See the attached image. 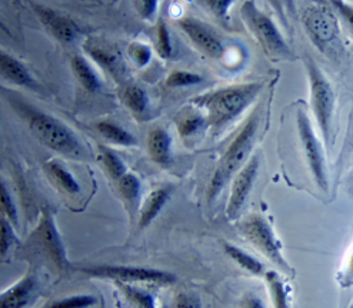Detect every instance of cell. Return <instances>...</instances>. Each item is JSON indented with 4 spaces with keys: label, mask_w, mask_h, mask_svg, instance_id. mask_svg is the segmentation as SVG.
Returning a JSON list of instances; mask_svg holds the SVG:
<instances>
[{
    "label": "cell",
    "mask_w": 353,
    "mask_h": 308,
    "mask_svg": "<svg viewBox=\"0 0 353 308\" xmlns=\"http://www.w3.org/2000/svg\"><path fill=\"white\" fill-rule=\"evenodd\" d=\"M262 82H246L205 92L190 99V105L203 112L213 135L223 132L259 98Z\"/></svg>",
    "instance_id": "cell-1"
},
{
    "label": "cell",
    "mask_w": 353,
    "mask_h": 308,
    "mask_svg": "<svg viewBox=\"0 0 353 308\" xmlns=\"http://www.w3.org/2000/svg\"><path fill=\"white\" fill-rule=\"evenodd\" d=\"M14 110L21 115L39 142L49 149L69 158H82L85 149L76 133L61 119L23 102L19 98H8Z\"/></svg>",
    "instance_id": "cell-2"
},
{
    "label": "cell",
    "mask_w": 353,
    "mask_h": 308,
    "mask_svg": "<svg viewBox=\"0 0 353 308\" xmlns=\"http://www.w3.org/2000/svg\"><path fill=\"white\" fill-rule=\"evenodd\" d=\"M259 125H261V108L254 109L250 113V117L246 119L242 129L230 142V145L222 155L216 169H214V174L210 180L209 189H208L209 204L218 200L225 186L230 184L232 178L238 174V172L243 168V165L253 155L252 152L258 139Z\"/></svg>",
    "instance_id": "cell-3"
},
{
    "label": "cell",
    "mask_w": 353,
    "mask_h": 308,
    "mask_svg": "<svg viewBox=\"0 0 353 308\" xmlns=\"http://www.w3.org/2000/svg\"><path fill=\"white\" fill-rule=\"evenodd\" d=\"M299 19L309 41L319 52L329 59L342 55V25L330 3L312 2L302 8Z\"/></svg>",
    "instance_id": "cell-4"
},
{
    "label": "cell",
    "mask_w": 353,
    "mask_h": 308,
    "mask_svg": "<svg viewBox=\"0 0 353 308\" xmlns=\"http://www.w3.org/2000/svg\"><path fill=\"white\" fill-rule=\"evenodd\" d=\"M239 13L245 28L272 62L296 61L295 52L286 42L276 22L258 6L256 0H245Z\"/></svg>",
    "instance_id": "cell-5"
},
{
    "label": "cell",
    "mask_w": 353,
    "mask_h": 308,
    "mask_svg": "<svg viewBox=\"0 0 353 308\" xmlns=\"http://www.w3.org/2000/svg\"><path fill=\"white\" fill-rule=\"evenodd\" d=\"M303 64L309 81L310 110L321 132L323 145L326 149H329L332 144V124L336 104L335 90H333L327 76L323 73L315 59H312L310 56H305Z\"/></svg>",
    "instance_id": "cell-6"
},
{
    "label": "cell",
    "mask_w": 353,
    "mask_h": 308,
    "mask_svg": "<svg viewBox=\"0 0 353 308\" xmlns=\"http://www.w3.org/2000/svg\"><path fill=\"white\" fill-rule=\"evenodd\" d=\"M242 237L258 251L276 265L286 276H293V268L283 254V245L270 222L261 214H250L238 224Z\"/></svg>",
    "instance_id": "cell-7"
},
{
    "label": "cell",
    "mask_w": 353,
    "mask_h": 308,
    "mask_svg": "<svg viewBox=\"0 0 353 308\" xmlns=\"http://www.w3.org/2000/svg\"><path fill=\"white\" fill-rule=\"evenodd\" d=\"M296 128L301 149L306 165L309 168L312 180L315 181L316 186L321 191L329 192V171L325 152L326 148L323 145L322 138L318 137L310 118L307 117L306 110L302 106L296 109Z\"/></svg>",
    "instance_id": "cell-8"
},
{
    "label": "cell",
    "mask_w": 353,
    "mask_h": 308,
    "mask_svg": "<svg viewBox=\"0 0 353 308\" xmlns=\"http://www.w3.org/2000/svg\"><path fill=\"white\" fill-rule=\"evenodd\" d=\"M79 271L90 278L108 280L125 284H150L170 285L176 282V276L158 268L134 267V265H92L79 268Z\"/></svg>",
    "instance_id": "cell-9"
},
{
    "label": "cell",
    "mask_w": 353,
    "mask_h": 308,
    "mask_svg": "<svg viewBox=\"0 0 353 308\" xmlns=\"http://www.w3.org/2000/svg\"><path fill=\"white\" fill-rule=\"evenodd\" d=\"M32 245L41 253L49 262L53 264L61 271L69 268V260L66 256V249L62 241V235L54 224L53 215L49 209L43 208L41 220H39L36 228L30 235Z\"/></svg>",
    "instance_id": "cell-10"
},
{
    "label": "cell",
    "mask_w": 353,
    "mask_h": 308,
    "mask_svg": "<svg viewBox=\"0 0 353 308\" xmlns=\"http://www.w3.org/2000/svg\"><path fill=\"white\" fill-rule=\"evenodd\" d=\"M261 169V153H253L250 160L230 181V192L226 204V217L229 221H236L250 197V192L258 180Z\"/></svg>",
    "instance_id": "cell-11"
},
{
    "label": "cell",
    "mask_w": 353,
    "mask_h": 308,
    "mask_svg": "<svg viewBox=\"0 0 353 308\" xmlns=\"http://www.w3.org/2000/svg\"><path fill=\"white\" fill-rule=\"evenodd\" d=\"M179 29L186 35L192 45L205 56L221 61L226 55V44L223 37L208 23L193 16H185L178 21Z\"/></svg>",
    "instance_id": "cell-12"
},
{
    "label": "cell",
    "mask_w": 353,
    "mask_h": 308,
    "mask_svg": "<svg viewBox=\"0 0 353 308\" xmlns=\"http://www.w3.org/2000/svg\"><path fill=\"white\" fill-rule=\"evenodd\" d=\"M32 10L34 12L39 22L54 37L56 41L65 45L74 44L81 36V29L74 21L66 15L57 12L54 9L46 8L43 5L32 3Z\"/></svg>",
    "instance_id": "cell-13"
},
{
    "label": "cell",
    "mask_w": 353,
    "mask_h": 308,
    "mask_svg": "<svg viewBox=\"0 0 353 308\" xmlns=\"http://www.w3.org/2000/svg\"><path fill=\"white\" fill-rule=\"evenodd\" d=\"M37 291V277L29 271L0 293V308H26L36 298Z\"/></svg>",
    "instance_id": "cell-14"
},
{
    "label": "cell",
    "mask_w": 353,
    "mask_h": 308,
    "mask_svg": "<svg viewBox=\"0 0 353 308\" xmlns=\"http://www.w3.org/2000/svg\"><path fill=\"white\" fill-rule=\"evenodd\" d=\"M85 52L90 59L102 68L108 75H110L116 81H123L126 76V65L121 53H117L113 48L101 45L96 42H88L85 45Z\"/></svg>",
    "instance_id": "cell-15"
},
{
    "label": "cell",
    "mask_w": 353,
    "mask_h": 308,
    "mask_svg": "<svg viewBox=\"0 0 353 308\" xmlns=\"http://www.w3.org/2000/svg\"><path fill=\"white\" fill-rule=\"evenodd\" d=\"M172 194L173 186L170 185H162L149 192L145 200L141 202L139 211H137V213H139V222H137L139 229L148 228L156 218H158V215L162 213V209L168 205Z\"/></svg>",
    "instance_id": "cell-16"
},
{
    "label": "cell",
    "mask_w": 353,
    "mask_h": 308,
    "mask_svg": "<svg viewBox=\"0 0 353 308\" xmlns=\"http://www.w3.org/2000/svg\"><path fill=\"white\" fill-rule=\"evenodd\" d=\"M0 78L14 86L33 90L37 89V84L29 69L14 56L2 49H0Z\"/></svg>",
    "instance_id": "cell-17"
},
{
    "label": "cell",
    "mask_w": 353,
    "mask_h": 308,
    "mask_svg": "<svg viewBox=\"0 0 353 308\" xmlns=\"http://www.w3.org/2000/svg\"><path fill=\"white\" fill-rule=\"evenodd\" d=\"M172 135L163 126H154L148 133V153L149 158L159 166H169L173 161Z\"/></svg>",
    "instance_id": "cell-18"
},
{
    "label": "cell",
    "mask_w": 353,
    "mask_h": 308,
    "mask_svg": "<svg viewBox=\"0 0 353 308\" xmlns=\"http://www.w3.org/2000/svg\"><path fill=\"white\" fill-rule=\"evenodd\" d=\"M45 174L54 186L68 195L81 194V184L73 177L72 172L57 160H49L43 165Z\"/></svg>",
    "instance_id": "cell-19"
},
{
    "label": "cell",
    "mask_w": 353,
    "mask_h": 308,
    "mask_svg": "<svg viewBox=\"0 0 353 308\" xmlns=\"http://www.w3.org/2000/svg\"><path fill=\"white\" fill-rule=\"evenodd\" d=\"M70 68L74 78L85 90L90 93H96L102 89V79L99 73H97L94 66L86 59L85 56L73 55V57L70 59Z\"/></svg>",
    "instance_id": "cell-20"
},
{
    "label": "cell",
    "mask_w": 353,
    "mask_h": 308,
    "mask_svg": "<svg viewBox=\"0 0 353 308\" xmlns=\"http://www.w3.org/2000/svg\"><path fill=\"white\" fill-rule=\"evenodd\" d=\"M269 296L274 308H292V290L282 274L274 269H268L263 274Z\"/></svg>",
    "instance_id": "cell-21"
},
{
    "label": "cell",
    "mask_w": 353,
    "mask_h": 308,
    "mask_svg": "<svg viewBox=\"0 0 353 308\" xmlns=\"http://www.w3.org/2000/svg\"><path fill=\"white\" fill-rule=\"evenodd\" d=\"M96 131L101 133V137L112 145L133 148L137 146V139L133 133L125 129L122 125H117L112 121H101L96 124Z\"/></svg>",
    "instance_id": "cell-22"
},
{
    "label": "cell",
    "mask_w": 353,
    "mask_h": 308,
    "mask_svg": "<svg viewBox=\"0 0 353 308\" xmlns=\"http://www.w3.org/2000/svg\"><path fill=\"white\" fill-rule=\"evenodd\" d=\"M223 249H225V254L233 262H236L242 269H245L246 273L256 277H261V276L263 277V274L266 273L265 265L256 257H253L249 253L243 251L242 248L233 245L230 242H223Z\"/></svg>",
    "instance_id": "cell-23"
},
{
    "label": "cell",
    "mask_w": 353,
    "mask_h": 308,
    "mask_svg": "<svg viewBox=\"0 0 353 308\" xmlns=\"http://www.w3.org/2000/svg\"><path fill=\"white\" fill-rule=\"evenodd\" d=\"M122 297L130 308H159L156 297L143 288H139L136 284L116 282Z\"/></svg>",
    "instance_id": "cell-24"
},
{
    "label": "cell",
    "mask_w": 353,
    "mask_h": 308,
    "mask_svg": "<svg viewBox=\"0 0 353 308\" xmlns=\"http://www.w3.org/2000/svg\"><path fill=\"white\" fill-rule=\"evenodd\" d=\"M193 110L183 115L176 122V128H178V132L181 135L182 139H190L198 137L199 133L205 132L208 128V121L206 117L203 115L202 110H199L198 108L192 106Z\"/></svg>",
    "instance_id": "cell-25"
},
{
    "label": "cell",
    "mask_w": 353,
    "mask_h": 308,
    "mask_svg": "<svg viewBox=\"0 0 353 308\" xmlns=\"http://www.w3.org/2000/svg\"><path fill=\"white\" fill-rule=\"evenodd\" d=\"M122 102L125 106L137 117H142L150 105V99L148 92L139 85H128L122 90Z\"/></svg>",
    "instance_id": "cell-26"
},
{
    "label": "cell",
    "mask_w": 353,
    "mask_h": 308,
    "mask_svg": "<svg viewBox=\"0 0 353 308\" xmlns=\"http://www.w3.org/2000/svg\"><path fill=\"white\" fill-rule=\"evenodd\" d=\"M117 188H119L121 195L126 201V204L133 209L139 211L142 197V182L139 177L128 171L126 174L117 181Z\"/></svg>",
    "instance_id": "cell-27"
},
{
    "label": "cell",
    "mask_w": 353,
    "mask_h": 308,
    "mask_svg": "<svg viewBox=\"0 0 353 308\" xmlns=\"http://www.w3.org/2000/svg\"><path fill=\"white\" fill-rule=\"evenodd\" d=\"M99 157H101V161H102L106 172L109 174V177L112 180H114L116 182L119 181L128 172V166L123 162V160L109 146H106V145L99 146Z\"/></svg>",
    "instance_id": "cell-28"
},
{
    "label": "cell",
    "mask_w": 353,
    "mask_h": 308,
    "mask_svg": "<svg viewBox=\"0 0 353 308\" xmlns=\"http://www.w3.org/2000/svg\"><path fill=\"white\" fill-rule=\"evenodd\" d=\"M97 304V297L92 294H74L48 301L41 308H92Z\"/></svg>",
    "instance_id": "cell-29"
},
{
    "label": "cell",
    "mask_w": 353,
    "mask_h": 308,
    "mask_svg": "<svg viewBox=\"0 0 353 308\" xmlns=\"http://www.w3.org/2000/svg\"><path fill=\"white\" fill-rule=\"evenodd\" d=\"M203 81H205L203 76L199 73L183 70V69H176L168 75L165 85L166 88H170V89H182V88L201 85Z\"/></svg>",
    "instance_id": "cell-30"
},
{
    "label": "cell",
    "mask_w": 353,
    "mask_h": 308,
    "mask_svg": "<svg viewBox=\"0 0 353 308\" xmlns=\"http://www.w3.org/2000/svg\"><path fill=\"white\" fill-rule=\"evenodd\" d=\"M210 16L223 25L230 22V10L236 0H196Z\"/></svg>",
    "instance_id": "cell-31"
},
{
    "label": "cell",
    "mask_w": 353,
    "mask_h": 308,
    "mask_svg": "<svg viewBox=\"0 0 353 308\" xmlns=\"http://www.w3.org/2000/svg\"><path fill=\"white\" fill-rule=\"evenodd\" d=\"M154 50L158 53L162 59H172L174 56V46L172 42V36L168 29L166 22L163 19H159L158 25H156V45Z\"/></svg>",
    "instance_id": "cell-32"
},
{
    "label": "cell",
    "mask_w": 353,
    "mask_h": 308,
    "mask_svg": "<svg viewBox=\"0 0 353 308\" xmlns=\"http://www.w3.org/2000/svg\"><path fill=\"white\" fill-rule=\"evenodd\" d=\"M128 55L134 66L146 68L152 62L153 49L150 45H148L145 42L134 41L128 46Z\"/></svg>",
    "instance_id": "cell-33"
},
{
    "label": "cell",
    "mask_w": 353,
    "mask_h": 308,
    "mask_svg": "<svg viewBox=\"0 0 353 308\" xmlns=\"http://www.w3.org/2000/svg\"><path fill=\"white\" fill-rule=\"evenodd\" d=\"M16 241L17 237L13 222L5 214L0 213V257H5Z\"/></svg>",
    "instance_id": "cell-34"
},
{
    "label": "cell",
    "mask_w": 353,
    "mask_h": 308,
    "mask_svg": "<svg viewBox=\"0 0 353 308\" xmlns=\"http://www.w3.org/2000/svg\"><path fill=\"white\" fill-rule=\"evenodd\" d=\"M329 3L336 12L342 28H345L353 39V5L346 2V0H329Z\"/></svg>",
    "instance_id": "cell-35"
},
{
    "label": "cell",
    "mask_w": 353,
    "mask_h": 308,
    "mask_svg": "<svg viewBox=\"0 0 353 308\" xmlns=\"http://www.w3.org/2000/svg\"><path fill=\"white\" fill-rule=\"evenodd\" d=\"M0 213L5 214L14 227L19 224V217H17V208L16 204L10 195V192L5 182L0 180Z\"/></svg>",
    "instance_id": "cell-36"
},
{
    "label": "cell",
    "mask_w": 353,
    "mask_h": 308,
    "mask_svg": "<svg viewBox=\"0 0 353 308\" xmlns=\"http://www.w3.org/2000/svg\"><path fill=\"white\" fill-rule=\"evenodd\" d=\"M136 13L146 22H153L159 10V0H132Z\"/></svg>",
    "instance_id": "cell-37"
},
{
    "label": "cell",
    "mask_w": 353,
    "mask_h": 308,
    "mask_svg": "<svg viewBox=\"0 0 353 308\" xmlns=\"http://www.w3.org/2000/svg\"><path fill=\"white\" fill-rule=\"evenodd\" d=\"M174 308H203L199 294L193 291H181L174 297Z\"/></svg>",
    "instance_id": "cell-38"
},
{
    "label": "cell",
    "mask_w": 353,
    "mask_h": 308,
    "mask_svg": "<svg viewBox=\"0 0 353 308\" xmlns=\"http://www.w3.org/2000/svg\"><path fill=\"white\" fill-rule=\"evenodd\" d=\"M338 282L342 288H349L350 285H353V247H352V251L347 257L345 267L338 274Z\"/></svg>",
    "instance_id": "cell-39"
},
{
    "label": "cell",
    "mask_w": 353,
    "mask_h": 308,
    "mask_svg": "<svg viewBox=\"0 0 353 308\" xmlns=\"http://www.w3.org/2000/svg\"><path fill=\"white\" fill-rule=\"evenodd\" d=\"M241 308H268V307H266V304L263 302V300L259 296L253 294V293H249V294H246L243 297Z\"/></svg>",
    "instance_id": "cell-40"
},
{
    "label": "cell",
    "mask_w": 353,
    "mask_h": 308,
    "mask_svg": "<svg viewBox=\"0 0 353 308\" xmlns=\"http://www.w3.org/2000/svg\"><path fill=\"white\" fill-rule=\"evenodd\" d=\"M289 12L292 15V19H296L298 17V12H296V5H295V0H286Z\"/></svg>",
    "instance_id": "cell-41"
},
{
    "label": "cell",
    "mask_w": 353,
    "mask_h": 308,
    "mask_svg": "<svg viewBox=\"0 0 353 308\" xmlns=\"http://www.w3.org/2000/svg\"><path fill=\"white\" fill-rule=\"evenodd\" d=\"M349 184H350V186H353V174H352L350 178H349Z\"/></svg>",
    "instance_id": "cell-42"
},
{
    "label": "cell",
    "mask_w": 353,
    "mask_h": 308,
    "mask_svg": "<svg viewBox=\"0 0 353 308\" xmlns=\"http://www.w3.org/2000/svg\"><path fill=\"white\" fill-rule=\"evenodd\" d=\"M350 308H353V305H352V307H350Z\"/></svg>",
    "instance_id": "cell-43"
},
{
    "label": "cell",
    "mask_w": 353,
    "mask_h": 308,
    "mask_svg": "<svg viewBox=\"0 0 353 308\" xmlns=\"http://www.w3.org/2000/svg\"><path fill=\"white\" fill-rule=\"evenodd\" d=\"M17 2H19V0H17Z\"/></svg>",
    "instance_id": "cell-44"
}]
</instances>
